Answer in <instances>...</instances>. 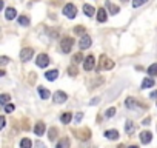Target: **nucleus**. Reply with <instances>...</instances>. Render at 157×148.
<instances>
[{
    "label": "nucleus",
    "instance_id": "nucleus-1",
    "mask_svg": "<svg viewBox=\"0 0 157 148\" xmlns=\"http://www.w3.org/2000/svg\"><path fill=\"white\" fill-rule=\"evenodd\" d=\"M72 45H74V39L72 37H63L62 42H60V48H62V51L65 52V54H68V52L71 51Z\"/></svg>",
    "mask_w": 157,
    "mask_h": 148
},
{
    "label": "nucleus",
    "instance_id": "nucleus-2",
    "mask_svg": "<svg viewBox=\"0 0 157 148\" xmlns=\"http://www.w3.org/2000/svg\"><path fill=\"white\" fill-rule=\"evenodd\" d=\"M63 14L68 19H74L76 14H77V8L74 5H71V3H68V5H65V8H63Z\"/></svg>",
    "mask_w": 157,
    "mask_h": 148
},
{
    "label": "nucleus",
    "instance_id": "nucleus-3",
    "mask_svg": "<svg viewBox=\"0 0 157 148\" xmlns=\"http://www.w3.org/2000/svg\"><path fill=\"white\" fill-rule=\"evenodd\" d=\"M114 66V62L111 59H108L106 56H102L100 57V65H99V70H111Z\"/></svg>",
    "mask_w": 157,
    "mask_h": 148
},
{
    "label": "nucleus",
    "instance_id": "nucleus-4",
    "mask_svg": "<svg viewBox=\"0 0 157 148\" xmlns=\"http://www.w3.org/2000/svg\"><path fill=\"white\" fill-rule=\"evenodd\" d=\"M32 56H34L32 48H23L22 51H20V60H22V62H28Z\"/></svg>",
    "mask_w": 157,
    "mask_h": 148
},
{
    "label": "nucleus",
    "instance_id": "nucleus-5",
    "mask_svg": "<svg viewBox=\"0 0 157 148\" xmlns=\"http://www.w3.org/2000/svg\"><path fill=\"white\" fill-rule=\"evenodd\" d=\"M36 63H37L39 68H46V66L49 65V57H48L46 54H39Z\"/></svg>",
    "mask_w": 157,
    "mask_h": 148
},
{
    "label": "nucleus",
    "instance_id": "nucleus-6",
    "mask_svg": "<svg viewBox=\"0 0 157 148\" xmlns=\"http://www.w3.org/2000/svg\"><path fill=\"white\" fill-rule=\"evenodd\" d=\"M95 66V62H94V56H88L83 62V70L85 71H91Z\"/></svg>",
    "mask_w": 157,
    "mask_h": 148
},
{
    "label": "nucleus",
    "instance_id": "nucleus-7",
    "mask_svg": "<svg viewBox=\"0 0 157 148\" xmlns=\"http://www.w3.org/2000/svg\"><path fill=\"white\" fill-rule=\"evenodd\" d=\"M79 46H80V50H88L91 46V37L90 36H82L80 42H79Z\"/></svg>",
    "mask_w": 157,
    "mask_h": 148
},
{
    "label": "nucleus",
    "instance_id": "nucleus-8",
    "mask_svg": "<svg viewBox=\"0 0 157 148\" xmlns=\"http://www.w3.org/2000/svg\"><path fill=\"white\" fill-rule=\"evenodd\" d=\"M66 99H68L66 93H63V91H56L54 93V102L56 103H63V102H66Z\"/></svg>",
    "mask_w": 157,
    "mask_h": 148
},
{
    "label": "nucleus",
    "instance_id": "nucleus-9",
    "mask_svg": "<svg viewBox=\"0 0 157 148\" xmlns=\"http://www.w3.org/2000/svg\"><path fill=\"white\" fill-rule=\"evenodd\" d=\"M151 139H153V134L149 131H142L140 133V142L142 144H149V142H151Z\"/></svg>",
    "mask_w": 157,
    "mask_h": 148
},
{
    "label": "nucleus",
    "instance_id": "nucleus-10",
    "mask_svg": "<svg viewBox=\"0 0 157 148\" xmlns=\"http://www.w3.org/2000/svg\"><path fill=\"white\" fill-rule=\"evenodd\" d=\"M105 137L110 139V140H115V139H119V131L117 130H108V131H105Z\"/></svg>",
    "mask_w": 157,
    "mask_h": 148
},
{
    "label": "nucleus",
    "instance_id": "nucleus-11",
    "mask_svg": "<svg viewBox=\"0 0 157 148\" xmlns=\"http://www.w3.org/2000/svg\"><path fill=\"white\" fill-rule=\"evenodd\" d=\"M34 133H36L37 136H42V134L45 133V124L43 122H37L36 126H34Z\"/></svg>",
    "mask_w": 157,
    "mask_h": 148
},
{
    "label": "nucleus",
    "instance_id": "nucleus-12",
    "mask_svg": "<svg viewBox=\"0 0 157 148\" xmlns=\"http://www.w3.org/2000/svg\"><path fill=\"white\" fill-rule=\"evenodd\" d=\"M45 77H46L48 80H51V82H52V80H56V79L59 77V71H57V70L46 71V73H45Z\"/></svg>",
    "mask_w": 157,
    "mask_h": 148
},
{
    "label": "nucleus",
    "instance_id": "nucleus-13",
    "mask_svg": "<svg viewBox=\"0 0 157 148\" xmlns=\"http://www.w3.org/2000/svg\"><path fill=\"white\" fill-rule=\"evenodd\" d=\"M56 148H70V139H68V137H62L57 142Z\"/></svg>",
    "mask_w": 157,
    "mask_h": 148
},
{
    "label": "nucleus",
    "instance_id": "nucleus-14",
    "mask_svg": "<svg viewBox=\"0 0 157 148\" xmlns=\"http://www.w3.org/2000/svg\"><path fill=\"white\" fill-rule=\"evenodd\" d=\"M125 131L126 134H133L135 131V125L131 122V120H126V124H125Z\"/></svg>",
    "mask_w": 157,
    "mask_h": 148
},
{
    "label": "nucleus",
    "instance_id": "nucleus-15",
    "mask_svg": "<svg viewBox=\"0 0 157 148\" xmlns=\"http://www.w3.org/2000/svg\"><path fill=\"white\" fill-rule=\"evenodd\" d=\"M151 86H154V80L151 77H145L143 79V82H142V88L145 90V88H151Z\"/></svg>",
    "mask_w": 157,
    "mask_h": 148
},
{
    "label": "nucleus",
    "instance_id": "nucleus-16",
    "mask_svg": "<svg viewBox=\"0 0 157 148\" xmlns=\"http://www.w3.org/2000/svg\"><path fill=\"white\" fill-rule=\"evenodd\" d=\"M16 9L14 8H8L6 9V12H5V17H6V20H12V19H16Z\"/></svg>",
    "mask_w": 157,
    "mask_h": 148
},
{
    "label": "nucleus",
    "instance_id": "nucleus-17",
    "mask_svg": "<svg viewBox=\"0 0 157 148\" xmlns=\"http://www.w3.org/2000/svg\"><path fill=\"white\" fill-rule=\"evenodd\" d=\"M106 6H108V8H110V12H111V14L113 16H115V14H117V12L120 11V8H119V6H115V5H113L111 2H108V0H106V3H105Z\"/></svg>",
    "mask_w": 157,
    "mask_h": 148
},
{
    "label": "nucleus",
    "instance_id": "nucleus-18",
    "mask_svg": "<svg viewBox=\"0 0 157 148\" xmlns=\"http://www.w3.org/2000/svg\"><path fill=\"white\" fill-rule=\"evenodd\" d=\"M83 12H85L88 17H92V16H94V12H95V9L92 8L91 5H83Z\"/></svg>",
    "mask_w": 157,
    "mask_h": 148
},
{
    "label": "nucleus",
    "instance_id": "nucleus-19",
    "mask_svg": "<svg viewBox=\"0 0 157 148\" xmlns=\"http://www.w3.org/2000/svg\"><path fill=\"white\" fill-rule=\"evenodd\" d=\"M72 119V114L71 113H63L62 116H60V120H62V124H70Z\"/></svg>",
    "mask_w": 157,
    "mask_h": 148
},
{
    "label": "nucleus",
    "instance_id": "nucleus-20",
    "mask_svg": "<svg viewBox=\"0 0 157 148\" xmlns=\"http://www.w3.org/2000/svg\"><path fill=\"white\" fill-rule=\"evenodd\" d=\"M126 106H128V108H137L139 103H137V100H135V99L128 97V99H126Z\"/></svg>",
    "mask_w": 157,
    "mask_h": 148
},
{
    "label": "nucleus",
    "instance_id": "nucleus-21",
    "mask_svg": "<svg viewBox=\"0 0 157 148\" xmlns=\"http://www.w3.org/2000/svg\"><path fill=\"white\" fill-rule=\"evenodd\" d=\"M97 20H99V22H105V20H106V11L103 8H100L97 11Z\"/></svg>",
    "mask_w": 157,
    "mask_h": 148
},
{
    "label": "nucleus",
    "instance_id": "nucleus-22",
    "mask_svg": "<svg viewBox=\"0 0 157 148\" xmlns=\"http://www.w3.org/2000/svg\"><path fill=\"white\" fill-rule=\"evenodd\" d=\"M39 94H40L42 99H49V96H51V93L48 90H45V88H42V86H39Z\"/></svg>",
    "mask_w": 157,
    "mask_h": 148
},
{
    "label": "nucleus",
    "instance_id": "nucleus-23",
    "mask_svg": "<svg viewBox=\"0 0 157 148\" xmlns=\"http://www.w3.org/2000/svg\"><path fill=\"white\" fill-rule=\"evenodd\" d=\"M31 147H32V142L28 137H25V139L20 140V148H31Z\"/></svg>",
    "mask_w": 157,
    "mask_h": 148
},
{
    "label": "nucleus",
    "instance_id": "nucleus-24",
    "mask_svg": "<svg viewBox=\"0 0 157 148\" xmlns=\"http://www.w3.org/2000/svg\"><path fill=\"white\" fill-rule=\"evenodd\" d=\"M17 20H19V25H22V26H28L29 25V19L26 16H20Z\"/></svg>",
    "mask_w": 157,
    "mask_h": 148
},
{
    "label": "nucleus",
    "instance_id": "nucleus-25",
    "mask_svg": "<svg viewBox=\"0 0 157 148\" xmlns=\"http://www.w3.org/2000/svg\"><path fill=\"white\" fill-rule=\"evenodd\" d=\"M148 74L149 76H157V63H153L151 66L148 68Z\"/></svg>",
    "mask_w": 157,
    "mask_h": 148
},
{
    "label": "nucleus",
    "instance_id": "nucleus-26",
    "mask_svg": "<svg viewBox=\"0 0 157 148\" xmlns=\"http://www.w3.org/2000/svg\"><path fill=\"white\" fill-rule=\"evenodd\" d=\"M79 134H80V136H79L80 139H83V140H88V139H90V134H91V133H90V130L86 128L85 131H80Z\"/></svg>",
    "mask_w": 157,
    "mask_h": 148
},
{
    "label": "nucleus",
    "instance_id": "nucleus-27",
    "mask_svg": "<svg viewBox=\"0 0 157 148\" xmlns=\"http://www.w3.org/2000/svg\"><path fill=\"white\" fill-rule=\"evenodd\" d=\"M9 94H0V105H3V103H8L9 102Z\"/></svg>",
    "mask_w": 157,
    "mask_h": 148
},
{
    "label": "nucleus",
    "instance_id": "nucleus-28",
    "mask_svg": "<svg viewBox=\"0 0 157 148\" xmlns=\"http://www.w3.org/2000/svg\"><path fill=\"white\" fill-rule=\"evenodd\" d=\"M68 74H70V76H77V68H76V65L68 66Z\"/></svg>",
    "mask_w": 157,
    "mask_h": 148
},
{
    "label": "nucleus",
    "instance_id": "nucleus-29",
    "mask_svg": "<svg viewBox=\"0 0 157 148\" xmlns=\"http://www.w3.org/2000/svg\"><path fill=\"white\" fill-rule=\"evenodd\" d=\"M48 134H49V140H54L57 137V128H51Z\"/></svg>",
    "mask_w": 157,
    "mask_h": 148
},
{
    "label": "nucleus",
    "instance_id": "nucleus-30",
    "mask_svg": "<svg viewBox=\"0 0 157 148\" xmlns=\"http://www.w3.org/2000/svg\"><path fill=\"white\" fill-rule=\"evenodd\" d=\"M148 0H133V8H139L140 5H143V3H146Z\"/></svg>",
    "mask_w": 157,
    "mask_h": 148
},
{
    "label": "nucleus",
    "instance_id": "nucleus-31",
    "mask_svg": "<svg viewBox=\"0 0 157 148\" xmlns=\"http://www.w3.org/2000/svg\"><path fill=\"white\" fill-rule=\"evenodd\" d=\"M114 114H115V108H108V110L105 111V116H106V117H113Z\"/></svg>",
    "mask_w": 157,
    "mask_h": 148
},
{
    "label": "nucleus",
    "instance_id": "nucleus-32",
    "mask_svg": "<svg viewBox=\"0 0 157 148\" xmlns=\"http://www.w3.org/2000/svg\"><path fill=\"white\" fill-rule=\"evenodd\" d=\"M74 32H76V34H82V36H83L85 28H83V26H76V28H74Z\"/></svg>",
    "mask_w": 157,
    "mask_h": 148
},
{
    "label": "nucleus",
    "instance_id": "nucleus-33",
    "mask_svg": "<svg viewBox=\"0 0 157 148\" xmlns=\"http://www.w3.org/2000/svg\"><path fill=\"white\" fill-rule=\"evenodd\" d=\"M5 111L6 113H12V111H14V105H12V103H6V106H5Z\"/></svg>",
    "mask_w": 157,
    "mask_h": 148
},
{
    "label": "nucleus",
    "instance_id": "nucleus-34",
    "mask_svg": "<svg viewBox=\"0 0 157 148\" xmlns=\"http://www.w3.org/2000/svg\"><path fill=\"white\" fill-rule=\"evenodd\" d=\"M11 60H9V57H6V56H2L0 57V65H6V63H9Z\"/></svg>",
    "mask_w": 157,
    "mask_h": 148
},
{
    "label": "nucleus",
    "instance_id": "nucleus-35",
    "mask_svg": "<svg viewBox=\"0 0 157 148\" xmlns=\"http://www.w3.org/2000/svg\"><path fill=\"white\" fill-rule=\"evenodd\" d=\"M82 60H83V56H82L80 52H79V54H76V56H74V63H80Z\"/></svg>",
    "mask_w": 157,
    "mask_h": 148
},
{
    "label": "nucleus",
    "instance_id": "nucleus-36",
    "mask_svg": "<svg viewBox=\"0 0 157 148\" xmlns=\"http://www.w3.org/2000/svg\"><path fill=\"white\" fill-rule=\"evenodd\" d=\"M5 125H6V119H5L3 116H0V130H2Z\"/></svg>",
    "mask_w": 157,
    "mask_h": 148
},
{
    "label": "nucleus",
    "instance_id": "nucleus-37",
    "mask_svg": "<svg viewBox=\"0 0 157 148\" xmlns=\"http://www.w3.org/2000/svg\"><path fill=\"white\" fill-rule=\"evenodd\" d=\"M34 148H45V145L42 142H36V144H34Z\"/></svg>",
    "mask_w": 157,
    "mask_h": 148
},
{
    "label": "nucleus",
    "instance_id": "nucleus-38",
    "mask_svg": "<svg viewBox=\"0 0 157 148\" xmlns=\"http://www.w3.org/2000/svg\"><path fill=\"white\" fill-rule=\"evenodd\" d=\"M82 117H83V114H82V113H79L77 116H76V122H80V120H82Z\"/></svg>",
    "mask_w": 157,
    "mask_h": 148
},
{
    "label": "nucleus",
    "instance_id": "nucleus-39",
    "mask_svg": "<svg viewBox=\"0 0 157 148\" xmlns=\"http://www.w3.org/2000/svg\"><path fill=\"white\" fill-rule=\"evenodd\" d=\"M149 120H151V119H149V117H146V119H143V122H142V125H149Z\"/></svg>",
    "mask_w": 157,
    "mask_h": 148
},
{
    "label": "nucleus",
    "instance_id": "nucleus-40",
    "mask_svg": "<svg viewBox=\"0 0 157 148\" xmlns=\"http://www.w3.org/2000/svg\"><path fill=\"white\" fill-rule=\"evenodd\" d=\"M151 97H153V99L157 97V91H153V93H151Z\"/></svg>",
    "mask_w": 157,
    "mask_h": 148
},
{
    "label": "nucleus",
    "instance_id": "nucleus-41",
    "mask_svg": "<svg viewBox=\"0 0 157 148\" xmlns=\"http://www.w3.org/2000/svg\"><path fill=\"white\" fill-rule=\"evenodd\" d=\"M3 76H5V71H3V70H0V77H3Z\"/></svg>",
    "mask_w": 157,
    "mask_h": 148
},
{
    "label": "nucleus",
    "instance_id": "nucleus-42",
    "mask_svg": "<svg viewBox=\"0 0 157 148\" xmlns=\"http://www.w3.org/2000/svg\"><path fill=\"white\" fill-rule=\"evenodd\" d=\"M2 8H3V0H0V11H2Z\"/></svg>",
    "mask_w": 157,
    "mask_h": 148
},
{
    "label": "nucleus",
    "instance_id": "nucleus-43",
    "mask_svg": "<svg viewBox=\"0 0 157 148\" xmlns=\"http://www.w3.org/2000/svg\"><path fill=\"white\" fill-rule=\"evenodd\" d=\"M129 148H139L137 145H131V147H129Z\"/></svg>",
    "mask_w": 157,
    "mask_h": 148
},
{
    "label": "nucleus",
    "instance_id": "nucleus-44",
    "mask_svg": "<svg viewBox=\"0 0 157 148\" xmlns=\"http://www.w3.org/2000/svg\"><path fill=\"white\" fill-rule=\"evenodd\" d=\"M117 148H125V147H123V145H119V147H117Z\"/></svg>",
    "mask_w": 157,
    "mask_h": 148
},
{
    "label": "nucleus",
    "instance_id": "nucleus-45",
    "mask_svg": "<svg viewBox=\"0 0 157 148\" xmlns=\"http://www.w3.org/2000/svg\"><path fill=\"white\" fill-rule=\"evenodd\" d=\"M123 2H126V0H123Z\"/></svg>",
    "mask_w": 157,
    "mask_h": 148
}]
</instances>
